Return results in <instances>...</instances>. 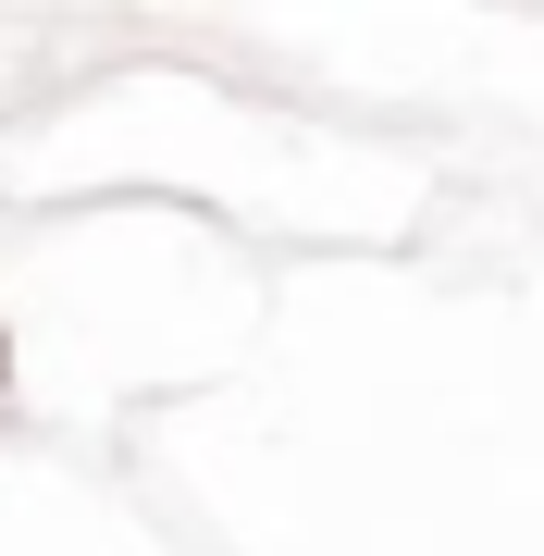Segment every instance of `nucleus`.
<instances>
[{
  "label": "nucleus",
  "instance_id": "obj_1",
  "mask_svg": "<svg viewBox=\"0 0 544 556\" xmlns=\"http://www.w3.org/2000/svg\"><path fill=\"white\" fill-rule=\"evenodd\" d=\"M0 383H13V334H0Z\"/></svg>",
  "mask_w": 544,
  "mask_h": 556
}]
</instances>
